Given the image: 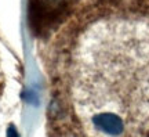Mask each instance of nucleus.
Returning a JSON list of instances; mask_svg holds the SVG:
<instances>
[{"label": "nucleus", "mask_w": 149, "mask_h": 137, "mask_svg": "<svg viewBox=\"0 0 149 137\" xmlns=\"http://www.w3.org/2000/svg\"><path fill=\"white\" fill-rule=\"evenodd\" d=\"M72 98L87 134H149V17H109L79 37Z\"/></svg>", "instance_id": "obj_1"}]
</instances>
